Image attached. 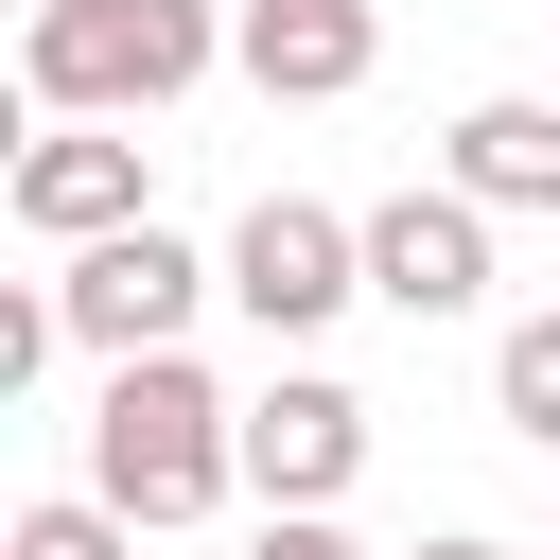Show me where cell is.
Wrapping results in <instances>:
<instances>
[{"label": "cell", "instance_id": "7", "mask_svg": "<svg viewBox=\"0 0 560 560\" xmlns=\"http://www.w3.org/2000/svg\"><path fill=\"white\" fill-rule=\"evenodd\" d=\"M350 472H368V402H350L332 368H280V385L245 402V490H262V508H332Z\"/></svg>", "mask_w": 560, "mask_h": 560}, {"label": "cell", "instance_id": "4", "mask_svg": "<svg viewBox=\"0 0 560 560\" xmlns=\"http://www.w3.org/2000/svg\"><path fill=\"white\" fill-rule=\"evenodd\" d=\"M0 210L35 245H122V228H158V158H140V122H35Z\"/></svg>", "mask_w": 560, "mask_h": 560}, {"label": "cell", "instance_id": "3", "mask_svg": "<svg viewBox=\"0 0 560 560\" xmlns=\"http://www.w3.org/2000/svg\"><path fill=\"white\" fill-rule=\"evenodd\" d=\"M228 298L280 332V350H315L350 298H368V210H315V192H262L245 228H228Z\"/></svg>", "mask_w": 560, "mask_h": 560}, {"label": "cell", "instance_id": "10", "mask_svg": "<svg viewBox=\"0 0 560 560\" xmlns=\"http://www.w3.org/2000/svg\"><path fill=\"white\" fill-rule=\"evenodd\" d=\"M490 402H508L525 455H560V315H508L490 332Z\"/></svg>", "mask_w": 560, "mask_h": 560}, {"label": "cell", "instance_id": "6", "mask_svg": "<svg viewBox=\"0 0 560 560\" xmlns=\"http://www.w3.org/2000/svg\"><path fill=\"white\" fill-rule=\"evenodd\" d=\"M368 298L402 315V332H438V315H490V210L438 175V192H385L368 210Z\"/></svg>", "mask_w": 560, "mask_h": 560}, {"label": "cell", "instance_id": "11", "mask_svg": "<svg viewBox=\"0 0 560 560\" xmlns=\"http://www.w3.org/2000/svg\"><path fill=\"white\" fill-rule=\"evenodd\" d=\"M0 560H140V525H122V508H105V490H35V508H18V542H0Z\"/></svg>", "mask_w": 560, "mask_h": 560}, {"label": "cell", "instance_id": "8", "mask_svg": "<svg viewBox=\"0 0 560 560\" xmlns=\"http://www.w3.org/2000/svg\"><path fill=\"white\" fill-rule=\"evenodd\" d=\"M368 52H385L368 0H228V70H245L262 105H350Z\"/></svg>", "mask_w": 560, "mask_h": 560}, {"label": "cell", "instance_id": "2", "mask_svg": "<svg viewBox=\"0 0 560 560\" xmlns=\"http://www.w3.org/2000/svg\"><path fill=\"white\" fill-rule=\"evenodd\" d=\"M228 52V0H35L18 70H35V122H140L175 88H210Z\"/></svg>", "mask_w": 560, "mask_h": 560}, {"label": "cell", "instance_id": "12", "mask_svg": "<svg viewBox=\"0 0 560 560\" xmlns=\"http://www.w3.org/2000/svg\"><path fill=\"white\" fill-rule=\"evenodd\" d=\"M245 560H368V542H350L332 508H262V542H245Z\"/></svg>", "mask_w": 560, "mask_h": 560}, {"label": "cell", "instance_id": "9", "mask_svg": "<svg viewBox=\"0 0 560 560\" xmlns=\"http://www.w3.org/2000/svg\"><path fill=\"white\" fill-rule=\"evenodd\" d=\"M472 210H560V105H525V88H490V105H455V158H438Z\"/></svg>", "mask_w": 560, "mask_h": 560}, {"label": "cell", "instance_id": "5", "mask_svg": "<svg viewBox=\"0 0 560 560\" xmlns=\"http://www.w3.org/2000/svg\"><path fill=\"white\" fill-rule=\"evenodd\" d=\"M192 298H228V262H192L175 228H122V245H70V280H52L70 350H105V368L175 350V332H192Z\"/></svg>", "mask_w": 560, "mask_h": 560}, {"label": "cell", "instance_id": "13", "mask_svg": "<svg viewBox=\"0 0 560 560\" xmlns=\"http://www.w3.org/2000/svg\"><path fill=\"white\" fill-rule=\"evenodd\" d=\"M420 560H525V542H490V525H438V542H420Z\"/></svg>", "mask_w": 560, "mask_h": 560}, {"label": "cell", "instance_id": "1", "mask_svg": "<svg viewBox=\"0 0 560 560\" xmlns=\"http://www.w3.org/2000/svg\"><path fill=\"white\" fill-rule=\"evenodd\" d=\"M88 490H105L122 525H210V508L245 490V402H228L192 350L105 368V402H88Z\"/></svg>", "mask_w": 560, "mask_h": 560}]
</instances>
